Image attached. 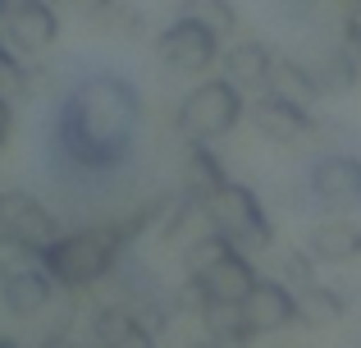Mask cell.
<instances>
[{
  "label": "cell",
  "instance_id": "cell-10",
  "mask_svg": "<svg viewBox=\"0 0 361 348\" xmlns=\"http://www.w3.org/2000/svg\"><path fill=\"white\" fill-rule=\"evenodd\" d=\"M55 294H60V289H55V280L46 275L42 261H27V266H14V270L0 275V303H5V312L18 316V321L42 316Z\"/></svg>",
  "mask_w": 361,
  "mask_h": 348
},
{
  "label": "cell",
  "instance_id": "cell-26",
  "mask_svg": "<svg viewBox=\"0 0 361 348\" xmlns=\"http://www.w3.org/2000/svg\"><path fill=\"white\" fill-rule=\"evenodd\" d=\"M78 5L87 9V14H97V9H101V5H110V0H78Z\"/></svg>",
  "mask_w": 361,
  "mask_h": 348
},
{
  "label": "cell",
  "instance_id": "cell-30",
  "mask_svg": "<svg viewBox=\"0 0 361 348\" xmlns=\"http://www.w3.org/2000/svg\"><path fill=\"white\" fill-rule=\"evenodd\" d=\"M46 5H55V0H46Z\"/></svg>",
  "mask_w": 361,
  "mask_h": 348
},
{
  "label": "cell",
  "instance_id": "cell-29",
  "mask_svg": "<svg viewBox=\"0 0 361 348\" xmlns=\"http://www.w3.org/2000/svg\"><path fill=\"white\" fill-rule=\"evenodd\" d=\"M197 348H215V344H197Z\"/></svg>",
  "mask_w": 361,
  "mask_h": 348
},
{
  "label": "cell",
  "instance_id": "cell-14",
  "mask_svg": "<svg viewBox=\"0 0 361 348\" xmlns=\"http://www.w3.org/2000/svg\"><path fill=\"white\" fill-rule=\"evenodd\" d=\"M220 64H224V78H229L243 97H252V92H265V83H270L274 51L265 42H238L220 55Z\"/></svg>",
  "mask_w": 361,
  "mask_h": 348
},
{
  "label": "cell",
  "instance_id": "cell-2",
  "mask_svg": "<svg viewBox=\"0 0 361 348\" xmlns=\"http://www.w3.org/2000/svg\"><path fill=\"white\" fill-rule=\"evenodd\" d=\"M165 211V197L160 202L137 206L133 215L119 220H101V224H78V229H60L46 248H37V261L46 266V275L55 280L60 294H82V289H97L110 270L119 266V257L160 220Z\"/></svg>",
  "mask_w": 361,
  "mask_h": 348
},
{
  "label": "cell",
  "instance_id": "cell-3",
  "mask_svg": "<svg viewBox=\"0 0 361 348\" xmlns=\"http://www.w3.org/2000/svg\"><path fill=\"white\" fill-rule=\"evenodd\" d=\"M206 220H211V229L220 234V239H229L247 257H252V252H265L274 243V224H270V215H265L256 188L238 184V179L220 184L206 197Z\"/></svg>",
  "mask_w": 361,
  "mask_h": 348
},
{
  "label": "cell",
  "instance_id": "cell-11",
  "mask_svg": "<svg viewBox=\"0 0 361 348\" xmlns=\"http://www.w3.org/2000/svg\"><path fill=\"white\" fill-rule=\"evenodd\" d=\"M243 115L256 124V133L261 138H270V143H298L302 133H311V110H302V106H293V101H283V97H274L270 88L265 92H252L247 97V106H243Z\"/></svg>",
  "mask_w": 361,
  "mask_h": 348
},
{
  "label": "cell",
  "instance_id": "cell-12",
  "mask_svg": "<svg viewBox=\"0 0 361 348\" xmlns=\"http://www.w3.org/2000/svg\"><path fill=\"white\" fill-rule=\"evenodd\" d=\"M0 28H5V46L18 55H42L55 46V37H60V18H55V5H46V0H27V5H18L14 14L0 18Z\"/></svg>",
  "mask_w": 361,
  "mask_h": 348
},
{
  "label": "cell",
  "instance_id": "cell-27",
  "mask_svg": "<svg viewBox=\"0 0 361 348\" xmlns=\"http://www.w3.org/2000/svg\"><path fill=\"white\" fill-rule=\"evenodd\" d=\"M42 348H78V344H69V340H51V344H42Z\"/></svg>",
  "mask_w": 361,
  "mask_h": 348
},
{
  "label": "cell",
  "instance_id": "cell-13",
  "mask_svg": "<svg viewBox=\"0 0 361 348\" xmlns=\"http://www.w3.org/2000/svg\"><path fill=\"white\" fill-rule=\"evenodd\" d=\"M307 252L316 257V266H343V261L361 257V224L348 215H329L307 234Z\"/></svg>",
  "mask_w": 361,
  "mask_h": 348
},
{
  "label": "cell",
  "instance_id": "cell-16",
  "mask_svg": "<svg viewBox=\"0 0 361 348\" xmlns=\"http://www.w3.org/2000/svg\"><path fill=\"white\" fill-rule=\"evenodd\" d=\"M265 88H270L274 97L302 106V110H311L320 101V88H316V78H311V64L279 60V55H274V64H270V83H265Z\"/></svg>",
  "mask_w": 361,
  "mask_h": 348
},
{
  "label": "cell",
  "instance_id": "cell-17",
  "mask_svg": "<svg viewBox=\"0 0 361 348\" xmlns=\"http://www.w3.org/2000/svg\"><path fill=\"white\" fill-rule=\"evenodd\" d=\"M343 312H348V294H338V289L320 284V280L298 289V325H334L343 321Z\"/></svg>",
  "mask_w": 361,
  "mask_h": 348
},
{
  "label": "cell",
  "instance_id": "cell-22",
  "mask_svg": "<svg viewBox=\"0 0 361 348\" xmlns=\"http://www.w3.org/2000/svg\"><path fill=\"white\" fill-rule=\"evenodd\" d=\"M92 18H97V28H110L115 37H128V42H137V37H142V14H137V9H128V5H119V0L101 5Z\"/></svg>",
  "mask_w": 361,
  "mask_h": 348
},
{
  "label": "cell",
  "instance_id": "cell-18",
  "mask_svg": "<svg viewBox=\"0 0 361 348\" xmlns=\"http://www.w3.org/2000/svg\"><path fill=\"white\" fill-rule=\"evenodd\" d=\"M202 325H206V344H215V348H247L252 344V330L243 325L238 307L206 303L202 307Z\"/></svg>",
  "mask_w": 361,
  "mask_h": 348
},
{
  "label": "cell",
  "instance_id": "cell-25",
  "mask_svg": "<svg viewBox=\"0 0 361 348\" xmlns=\"http://www.w3.org/2000/svg\"><path fill=\"white\" fill-rule=\"evenodd\" d=\"M9 133H14V101L0 97V147L9 143Z\"/></svg>",
  "mask_w": 361,
  "mask_h": 348
},
{
  "label": "cell",
  "instance_id": "cell-9",
  "mask_svg": "<svg viewBox=\"0 0 361 348\" xmlns=\"http://www.w3.org/2000/svg\"><path fill=\"white\" fill-rule=\"evenodd\" d=\"M256 275H261V270H256L252 257L238 252V248L220 252V257L206 261L202 270H192V280L202 284L206 303H220V307H238L243 298H247V289L256 284Z\"/></svg>",
  "mask_w": 361,
  "mask_h": 348
},
{
  "label": "cell",
  "instance_id": "cell-21",
  "mask_svg": "<svg viewBox=\"0 0 361 348\" xmlns=\"http://www.w3.org/2000/svg\"><path fill=\"white\" fill-rule=\"evenodd\" d=\"M27 88H32V73H27L23 55L9 51V46L0 42V97H5V101H18Z\"/></svg>",
  "mask_w": 361,
  "mask_h": 348
},
{
  "label": "cell",
  "instance_id": "cell-6",
  "mask_svg": "<svg viewBox=\"0 0 361 348\" xmlns=\"http://www.w3.org/2000/svg\"><path fill=\"white\" fill-rule=\"evenodd\" d=\"M307 197L320 211L348 215L361 206V156L353 152H325L307 170Z\"/></svg>",
  "mask_w": 361,
  "mask_h": 348
},
{
  "label": "cell",
  "instance_id": "cell-15",
  "mask_svg": "<svg viewBox=\"0 0 361 348\" xmlns=\"http://www.w3.org/2000/svg\"><path fill=\"white\" fill-rule=\"evenodd\" d=\"M220 184H229V170L224 161L211 152V143H188V156H183V193L206 202Z\"/></svg>",
  "mask_w": 361,
  "mask_h": 348
},
{
  "label": "cell",
  "instance_id": "cell-24",
  "mask_svg": "<svg viewBox=\"0 0 361 348\" xmlns=\"http://www.w3.org/2000/svg\"><path fill=\"white\" fill-rule=\"evenodd\" d=\"M343 51L361 64V0L348 9V18H343Z\"/></svg>",
  "mask_w": 361,
  "mask_h": 348
},
{
  "label": "cell",
  "instance_id": "cell-20",
  "mask_svg": "<svg viewBox=\"0 0 361 348\" xmlns=\"http://www.w3.org/2000/svg\"><path fill=\"white\" fill-rule=\"evenodd\" d=\"M178 14L197 18L202 28H211L215 37H229L233 28H238V9L229 5V0H183V9Z\"/></svg>",
  "mask_w": 361,
  "mask_h": 348
},
{
  "label": "cell",
  "instance_id": "cell-28",
  "mask_svg": "<svg viewBox=\"0 0 361 348\" xmlns=\"http://www.w3.org/2000/svg\"><path fill=\"white\" fill-rule=\"evenodd\" d=\"M0 348H18V344H14V340H0Z\"/></svg>",
  "mask_w": 361,
  "mask_h": 348
},
{
  "label": "cell",
  "instance_id": "cell-4",
  "mask_svg": "<svg viewBox=\"0 0 361 348\" xmlns=\"http://www.w3.org/2000/svg\"><path fill=\"white\" fill-rule=\"evenodd\" d=\"M243 106H247V97L224 78V73H206V78L183 97L174 124H178V133H183L188 143H215V138H229L233 128H238Z\"/></svg>",
  "mask_w": 361,
  "mask_h": 348
},
{
  "label": "cell",
  "instance_id": "cell-1",
  "mask_svg": "<svg viewBox=\"0 0 361 348\" xmlns=\"http://www.w3.org/2000/svg\"><path fill=\"white\" fill-rule=\"evenodd\" d=\"M142 138V92L119 69H78L51 110L46 152L60 179H110L128 170Z\"/></svg>",
  "mask_w": 361,
  "mask_h": 348
},
{
  "label": "cell",
  "instance_id": "cell-7",
  "mask_svg": "<svg viewBox=\"0 0 361 348\" xmlns=\"http://www.w3.org/2000/svg\"><path fill=\"white\" fill-rule=\"evenodd\" d=\"M0 234L27 243V248H46V243L60 234V220H55V211L42 197H32L27 188H5V193H0Z\"/></svg>",
  "mask_w": 361,
  "mask_h": 348
},
{
  "label": "cell",
  "instance_id": "cell-23",
  "mask_svg": "<svg viewBox=\"0 0 361 348\" xmlns=\"http://www.w3.org/2000/svg\"><path fill=\"white\" fill-rule=\"evenodd\" d=\"M316 257H311L307 248H298V252H288V257H283V284L293 289V294H298V289H307V284H316Z\"/></svg>",
  "mask_w": 361,
  "mask_h": 348
},
{
  "label": "cell",
  "instance_id": "cell-5",
  "mask_svg": "<svg viewBox=\"0 0 361 348\" xmlns=\"http://www.w3.org/2000/svg\"><path fill=\"white\" fill-rule=\"evenodd\" d=\"M156 55H160L165 69L188 73V78H202V73H211V64H220V37H215L211 28H202L197 18L178 14L169 28H160Z\"/></svg>",
  "mask_w": 361,
  "mask_h": 348
},
{
  "label": "cell",
  "instance_id": "cell-8",
  "mask_svg": "<svg viewBox=\"0 0 361 348\" xmlns=\"http://www.w3.org/2000/svg\"><path fill=\"white\" fill-rule=\"evenodd\" d=\"M238 316L243 325L256 335H274L283 325H298V294H293L283 280H270V275H256V284L247 289V298L238 303Z\"/></svg>",
  "mask_w": 361,
  "mask_h": 348
},
{
  "label": "cell",
  "instance_id": "cell-19",
  "mask_svg": "<svg viewBox=\"0 0 361 348\" xmlns=\"http://www.w3.org/2000/svg\"><path fill=\"white\" fill-rule=\"evenodd\" d=\"M357 73H361V64L343 51V46H338V51L329 55V60H320L316 69H311V78H316L320 97H325V92H348V88L357 83Z\"/></svg>",
  "mask_w": 361,
  "mask_h": 348
}]
</instances>
